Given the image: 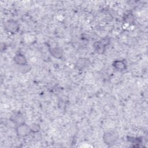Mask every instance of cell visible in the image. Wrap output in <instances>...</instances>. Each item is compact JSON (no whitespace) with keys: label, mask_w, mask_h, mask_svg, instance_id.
<instances>
[{"label":"cell","mask_w":148,"mask_h":148,"mask_svg":"<svg viewBox=\"0 0 148 148\" xmlns=\"http://www.w3.org/2000/svg\"><path fill=\"white\" fill-rule=\"evenodd\" d=\"M3 27L6 32L10 34L16 33L19 30L18 23L13 20H9L6 21L3 24Z\"/></svg>","instance_id":"2"},{"label":"cell","mask_w":148,"mask_h":148,"mask_svg":"<svg viewBox=\"0 0 148 148\" xmlns=\"http://www.w3.org/2000/svg\"><path fill=\"white\" fill-rule=\"evenodd\" d=\"M112 66L118 71H124L127 69V62L124 60H117L113 62Z\"/></svg>","instance_id":"7"},{"label":"cell","mask_w":148,"mask_h":148,"mask_svg":"<svg viewBox=\"0 0 148 148\" xmlns=\"http://www.w3.org/2000/svg\"><path fill=\"white\" fill-rule=\"evenodd\" d=\"M119 139V134L114 131H110L104 133L103 135V141L108 146L114 145Z\"/></svg>","instance_id":"1"},{"label":"cell","mask_w":148,"mask_h":148,"mask_svg":"<svg viewBox=\"0 0 148 148\" xmlns=\"http://www.w3.org/2000/svg\"><path fill=\"white\" fill-rule=\"evenodd\" d=\"M10 120L12 122H13L14 124H16V125H20L21 124L24 123V117L23 114L20 112H14L13 113L10 117Z\"/></svg>","instance_id":"5"},{"label":"cell","mask_w":148,"mask_h":148,"mask_svg":"<svg viewBox=\"0 0 148 148\" xmlns=\"http://www.w3.org/2000/svg\"><path fill=\"white\" fill-rule=\"evenodd\" d=\"M106 46L107 45L101 40L96 41L93 44V47L94 50L96 53L100 54H102L105 52Z\"/></svg>","instance_id":"8"},{"label":"cell","mask_w":148,"mask_h":148,"mask_svg":"<svg viewBox=\"0 0 148 148\" xmlns=\"http://www.w3.org/2000/svg\"><path fill=\"white\" fill-rule=\"evenodd\" d=\"M49 51L53 57L58 59L61 58L63 55V50L61 47H59L50 48Z\"/></svg>","instance_id":"9"},{"label":"cell","mask_w":148,"mask_h":148,"mask_svg":"<svg viewBox=\"0 0 148 148\" xmlns=\"http://www.w3.org/2000/svg\"><path fill=\"white\" fill-rule=\"evenodd\" d=\"M124 20L127 23H132L133 21V20H134V17H133V16H132V13L126 14L125 15V16H124Z\"/></svg>","instance_id":"11"},{"label":"cell","mask_w":148,"mask_h":148,"mask_svg":"<svg viewBox=\"0 0 148 148\" xmlns=\"http://www.w3.org/2000/svg\"><path fill=\"white\" fill-rule=\"evenodd\" d=\"M128 142L131 143L132 145H133L134 147H137L139 146V145L142 143V140L140 138H134V137H128V139H127Z\"/></svg>","instance_id":"10"},{"label":"cell","mask_w":148,"mask_h":148,"mask_svg":"<svg viewBox=\"0 0 148 148\" xmlns=\"http://www.w3.org/2000/svg\"><path fill=\"white\" fill-rule=\"evenodd\" d=\"M90 65V61L86 58H79L75 64V68L77 70H83L88 68Z\"/></svg>","instance_id":"4"},{"label":"cell","mask_w":148,"mask_h":148,"mask_svg":"<svg viewBox=\"0 0 148 148\" xmlns=\"http://www.w3.org/2000/svg\"><path fill=\"white\" fill-rule=\"evenodd\" d=\"M16 131L17 135L20 137H25L32 133L30 127L25 123L17 125Z\"/></svg>","instance_id":"3"},{"label":"cell","mask_w":148,"mask_h":148,"mask_svg":"<svg viewBox=\"0 0 148 148\" xmlns=\"http://www.w3.org/2000/svg\"><path fill=\"white\" fill-rule=\"evenodd\" d=\"M14 62L18 66H25L28 65V61L25 56L21 53H18L13 57Z\"/></svg>","instance_id":"6"},{"label":"cell","mask_w":148,"mask_h":148,"mask_svg":"<svg viewBox=\"0 0 148 148\" xmlns=\"http://www.w3.org/2000/svg\"><path fill=\"white\" fill-rule=\"evenodd\" d=\"M30 128H31V132H33V133H36L40 130L39 125L38 124H32L31 126L30 127Z\"/></svg>","instance_id":"12"}]
</instances>
